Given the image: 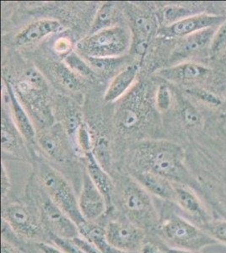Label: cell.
<instances>
[{"label":"cell","mask_w":226,"mask_h":253,"mask_svg":"<svg viewBox=\"0 0 226 253\" xmlns=\"http://www.w3.org/2000/svg\"><path fill=\"white\" fill-rule=\"evenodd\" d=\"M182 118L189 126H196L199 124L201 118L198 111L190 104L185 105L182 110Z\"/></svg>","instance_id":"cell-33"},{"label":"cell","mask_w":226,"mask_h":253,"mask_svg":"<svg viewBox=\"0 0 226 253\" xmlns=\"http://www.w3.org/2000/svg\"><path fill=\"white\" fill-rule=\"evenodd\" d=\"M140 98L138 94H133L118 111L117 120L123 129L127 131L135 129L140 124L143 116Z\"/></svg>","instance_id":"cell-18"},{"label":"cell","mask_w":226,"mask_h":253,"mask_svg":"<svg viewBox=\"0 0 226 253\" xmlns=\"http://www.w3.org/2000/svg\"><path fill=\"white\" fill-rule=\"evenodd\" d=\"M165 253H198L192 251L184 250L180 248H165Z\"/></svg>","instance_id":"cell-39"},{"label":"cell","mask_w":226,"mask_h":253,"mask_svg":"<svg viewBox=\"0 0 226 253\" xmlns=\"http://www.w3.org/2000/svg\"><path fill=\"white\" fill-rule=\"evenodd\" d=\"M192 15V13H189V9L181 8V7H173L170 6L164 11V18L166 19L170 25L183 20L185 18L189 17Z\"/></svg>","instance_id":"cell-32"},{"label":"cell","mask_w":226,"mask_h":253,"mask_svg":"<svg viewBox=\"0 0 226 253\" xmlns=\"http://www.w3.org/2000/svg\"><path fill=\"white\" fill-rule=\"evenodd\" d=\"M78 204L86 221H97L106 215L108 209L106 199L94 186L86 171L84 172Z\"/></svg>","instance_id":"cell-9"},{"label":"cell","mask_w":226,"mask_h":253,"mask_svg":"<svg viewBox=\"0 0 226 253\" xmlns=\"http://www.w3.org/2000/svg\"><path fill=\"white\" fill-rule=\"evenodd\" d=\"M205 231L209 233L213 238L216 240L218 242H221L226 245V221L220 220V221L211 222L206 224Z\"/></svg>","instance_id":"cell-29"},{"label":"cell","mask_w":226,"mask_h":253,"mask_svg":"<svg viewBox=\"0 0 226 253\" xmlns=\"http://www.w3.org/2000/svg\"><path fill=\"white\" fill-rule=\"evenodd\" d=\"M131 176L156 199L175 203L176 186L172 181L149 171H132Z\"/></svg>","instance_id":"cell-13"},{"label":"cell","mask_w":226,"mask_h":253,"mask_svg":"<svg viewBox=\"0 0 226 253\" xmlns=\"http://www.w3.org/2000/svg\"><path fill=\"white\" fill-rule=\"evenodd\" d=\"M36 140L43 152L52 161L57 163H65L69 161V151L59 130L57 128L43 130L37 133Z\"/></svg>","instance_id":"cell-15"},{"label":"cell","mask_w":226,"mask_h":253,"mask_svg":"<svg viewBox=\"0 0 226 253\" xmlns=\"http://www.w3.org/2000/svg\"><path fill=\"white\" fill-rule=\"evenodd\" d=\"M11 188V183L9 179L8 170L6 169L5 165L2 163V173H1V196L2 202L7 200L9 191Z\"/></svg>","instance_id":"cell-35"},{"label":"cell","mask_w":226,"mask_h":253,"mask_svg":"<svg viewBox=\"0 0 226 253\" xmlns=\"http://www.w3.org/2000/svg\"><path fill=\"white\" fill-rule=\"evenodd\" d=\"M34 168L33 177L45 193L77 224L78 227L85 223L75 190L63 174L46 161H37Z\"/></svg>","instance_id":"cell-3"},{"label":"cell","mask_w":226,"mask_h":253,"mask_svg":"<svg viewBox=\"0 0 226 253\" xmlns=\"http://www.w3.org/2000/svg\"><path fill=\"white\" fill-rule=\"evenodd\" d=\"M85 157L86 161V171L89 175L90 178L94 186L97 187L100 193L106 199V205L109 212L114 210L113 206V198L115 193V183L112 177L109 175L107 170L98 162L94 157L93 152L86 154Z\"/></svg>","instance_id":"cell-12"},{"label":"cell","mask_w":226,"mask_h":253,"mask_svg":"<svg viewBox=\"0 0 226 253\" xmlns=\"http://www.w3.org/2000/svg\"><path fill=\"white\" fill-rule=\"evenodd\" d=\"M113 206L127 219L142 228L148 235L155 234L160 224V213L150 194L135 178L121 179L115 184Z\"/></svg>","instance_id":"cell-2"},{"label":"cell","mask_w":226,"mask_h":253,"mask_svg":"<svg viewBox=\"0 0 226 253\" xmlns=\"http://www.w3.org/2000/svg\"><path fill=\"white\" fill-rule=\"evenodd\" d=\"M2 220L26 243L49 242V236L32 202H2Z\"/></svg>","instance_id":"cell-6"},{"label":"cell","mask_w":226,"mask_h":253,"mask_svg":"<svg viewBox=\"0 0 226 253\" xmlns=\"http://www.w3.org/2000/svg\"><path fill=\"white\" fill-rule=\"evenodd\" d=\"M132 171L155 173L172 183L184 185L189 180L182 148L168 140H151L137 147Z\"/></svg>","instance_id":"cell-1"},{"label":"cell","mask_w":226,"mask_h":253,"mask_svg":"<svg viewBox=\"0 0 226 253\" xmlns=\"http://www.w3.org/2000/svg\"><path fill=\"white\" fill-rule=\"evenodd\" d=\"M64 63L72 72L80 77L85 78H91L94 75V70L90 65L88 62H86L82 56L73 51L69 54L64 57Z\"/></svg>","instance_id":"cell-23"},{"label":"cell","mask_w":226,"mask_h":253,"mask_svg":"<svg viewBox=\"0 0 226 253\" xmlns=\"http://www.w3.org/2000/svg\"><path fill=\"white\" fill-rule=\"evenodd\" d=\"M224 58H225V63H226V55H225V57H224Z\"/></svg>","instance_id":"cell-40"},{"label":"cell","mask_w":226,"mask_h":253,"mask_svg":"<svg viewBox=\"0 0 226 253\" xmlns=\"http://www.w3.org/2000/svg\"><path fill=\"white\" fill-rule=\"evenodd\" d=\"M9 118V117L7 115L5 110L3 109L2 126H1L2 150L4 152L15 154V152H18V150L20 148L19 140H18V133L20 132L18 131L14 123H12L11 120Z\"/></svg>","instance_id":"cell-21"},{"label":"cell","mask_w":226,"mask_h":253,"mask_svg":"<svg viewBox=\"0 0 226 253\" xmlns=\"http://www.w3.org/2000/svg\"><path fill=\"white\" fill-rule=\"evenodd\" d=\"M172 92L166 84H160L155 95V105L160 112H166L172 105Z\"/></svg>","instance_id":"cell-27"},{"label":"cell","mask_w":226,"mask_h":253,"mask_svg":"<svg viewBox=\"0 0 226 253\" xmlns=\"http://www.w3.org/2000/svg\"><path fill=\"white\" fill-rule=\"evenodd\" d=\"M210 50L214 55L222 54L226 51V20L215 31L210 42Z\"/></svg>","instance_id":"cell-26"},{"label":"cell","mask_w":226,"mask_h":253,"mask_svg":"<svg viewBox=\"0 0 226 253\" xmlns=\"http://www.w3.org/2000/svg\"><path fill=\"white\" fill-rule=\"evenodd\" d=\"M1 253H27L26 249L20 248L2 239L1 242Z\"/></svg>","instance_id":"cell-38"},{"label":"cell","mask_w":226,"mask_h":253,"mask_svg":"<svg viewBox=\"0 0 226 253\" xmlns=\"http://www.w3.org/2000/svg\"><path fill=\"white\" fill-rule=\"evenodd\" d=\"M215 33V28H209L186 37L178 46L177 50L178 54L187 55L200 50L207 44L211 42Z\"/></svg>","instance_id":"cell-20"},{"label":"cell","mask_w":226,"mask_h":253,"mask_svg":"<svg viewBox=\"0 0 226 253\" xmlns=\"http://www.w3.org/2000/svg\"><path fill=\"white\" fill-rule=\"evenodd\" d=\"M138 253H165V248H161L160 244L148 235Z\"/></svg>","instance_id":"cell-36"},{"label":"cell","mask_w":226,"mask_h":253,"mask_svg":"<svg viewBox=\"0 0 226 253\" xmlns=\"http://www.w3.org/2000/svg\"><path fill=\"white\" fill-rule=\"evenodd\" d=\"M75 139L77 143L78 147L83 153L84 156L88 153L93 152L91 133L90 132L89 127L83 123L79 127Z\"/></svg>","instance_id":"cell-25"},{"label":"cell","mask_w":226,"mask_h":253,"mask_svg":"<svg viewBox=\"0 0 226 253\" xmlns=\"http://www.w3.org/2000/svg\"><path fill=\"white\" fill-rule=\"evenodd\" d=\"M138 73V65L131 64L125 67L112 79L108 88L106 89L104 99L107 102H114L129 92L135 83Z\"/></svg>","instance_id":"cell-17"},{"label":"cell","mask_w":226,"mask_h":253,"mask_svg":"<svg viewBox=\"0 0 226 253\" xmlns=\"http://www.w3.org/2000/svg\"><path fill=\"white\" fill-rule=\"evenodd\" d=\"M117 15L118 11L114 3L111 2L104 3L95 15L90 34H94L95 32L116 26L114 22L117 19Z\"/></svg>","instance_id":"cell-22"},{"label":"cell","mask_w":226,"mask_h":253,"mask_svg":"<svg viewBox=\"0 0 226 253\" xmlns=\"http://www.w3.org/2000/svg\"><path fill=\"white\" fill-rule=\"evenodd\" d=\"M54 73L56 77L64 86L70 89H79L80 83L78 75L72 72L65 63H57L55 65Z\"/></svg>","instance_id":"cell-24"},{"label":"cell","mask_w":226,"mask_h":253,"mask_svg":"<svg viewBox=\"0 0 226 253\" xmlns=\"http://www.w3.org/2000/svg\"><path fill=\"white\" fill-rule=\"evenodd\" d=\"M49 242L65 253H85L81 248L72 239L62 238L52 236L49 237Z\"/></svg>","instance_id":"cell-30"},{"label":"cell","mask_w":226,"mask_h":253,"mask_svg":"<svg viewBox=\"0 0 226 253\" xmlns=\"http://www.w3.org/2000/svg\"><path fill=\"white\" fill-rule=\"evenodd\" d=\"M73 43L69 38H58L54 42L55 52L58 54L63 55L64 57L73 52Z\"/></svg>","instance_id":"cell-34"},{"label":"cell","mask_w":226,"mask_h":253,"mask_svg":"<svg viewBox=\"0 0 226 253\" xmlns=\"http://www.w3.org/2000/svg\"><path fill=\"white\" fill-rule=\"evenodd\" d=\"M155 234L169 248H180L195 253L218 242L206 231L174 213L162 220L160 219Z\"/></svg>","instance_id":"cell-5"},{"label":"cell","mask_w":226,"mask_h":253,"mask_svg":"<svg viewBox=\"0 0 226 253\" xmlns=\"http://www.w3.org/2000/svg\"><path fill=\"white\" fill-rule=\"evenodd\" d=\"M34 245L38 253H65L50 242H40Z\"/></svg>","instance_id":"cell-37"},{"label":"cell","mask_w":226,"mask_h":253,"mask_svg":"<svg viewBox=\"0 0 226 253\" xmlns=\"http://www.w3.org/2000/svg\"><path fill=\"white\" fill-rule=\"evenodd\" d=\"M106 237L109 244L129 253H138L148 234L114 210L105 215Z\"/></svg>","instance_id":"cell-8"},{"label":"cell","mask_w":226,"mask_h":253,"mask_svg":"<svg viewBox=\"0 0 226 253\" xmlns=\"http://www.w3.org/2000/svg\"><path fill=\"white\" fill-rule=\"evenodd\" d=\"M186 91L190 93L191 95L198 97L199 100L203 101V102L211 105V106L217 107V106H221V103H222L221 98L215 95V93L211 92L208 89L195 87V88L187 89Z\"/></svg>","instance_id":"cell-31"},{"label":"cell","mask_w":226,"mask_h":253,"mask_svg":"<svg viewBox=\"0 0 226 253\" xmlns=\"http://www.w3.org/2000/svg\"><path fill=\"white\" fill-rule=\"evenodd\" d=\"M3 107H9L12 120L18 131L25 139L34 142L37 132L23 106L18 99L17 93L9 83L3 81Z\"/></svg>","instance_id":"cell-10"},{"label":"cell","mask_w":226,"mask_h":253,"mask_svg":"<svg viewBox=\"0 0 226 253\" xmlns=\"http://www.w3.org/2000/svg\"><path fill=\"white\" fill-rule=\"evenodd\" d=\"M132 44L131 32L126 27L115 26L90 34L76 45L78 53L86 58H121Z\"/></svg>","instance_id":"cell-7"},{"label":"cell","mask_w":226,"mask_h":253,"mask_svg":"<svg viewBox=\"0 0 226 253\" xmlns=\"http://www.w3.org/2000/svg\"><path fill=\"white\" fill-rule=\"evenodd\" d=\"M226 20L223 15L196 14L166 26L165 33L172 37L186 38L196 32L220 26Z\"/></svg>","instance_id":"cell-11"},{"label":"cell","mask_w":226,"mask_h":253,"mask_svg":"<svg viewBox=\"0 0 226 253\" xmlns=\"http://www.w3.org/2000/svg\"><path fill=\"white\" fill-rule=\"evenodd\" d=\"M121 58H86V59L94 71L109 73L110 71H112L118 64H120Z\"/></svg>","instance_id":"cell-28"},{"label":"cell","mask_w":226,"mask_h":253,"mask_svg":"<svg viewBox=\"0 0 226 253\" xmlns=\"http://www.w3.org/2000/svg\"><path fill=\"white\" fill-rule=\"evenodd\" d=\"M210 69L196 63H183L161 69L158 75L167 81L174 82H191L205 78Z\"/></svg>","instance_id":"cell-16"},{"label":"cell","mask_w":226,"mask_h":253,"mask_svg":"<svg viewBox=\"0 0 226 253\" xmlns=\"http://www.w3.org/2000/svg\"><path fill=\"white\" fill-rule=\"evenodd\" d=\"M175 203L183 210L184 212L191 215L202 218L204 217V210L198 197L187 187L176 186V199Z\"/></svg>","instance_id":"cell-19"},{"label":"cell","mask_w":226,"mask_h":253,"mask_svg":"<svg viewBox=\"0 0 226 253\" xmlns=\"http://www.w3.org/2000/svg\"><path fill=\"white\" fill-rule=\"evenodd\" d=\"M26 199L38 210L49 237L74 239L80 236L77 224L45 193L33 176L26 188Z\"/></svg>","instance_id":"cell-4"},{"label":"cell","mask_w":226,"mask_h":253,"mask_svg":"<svg viewBox=\"0 0 226 253\" xmlns=\"http://www.w3.org/2000/svg\"><path fill=\"white\" fill-rule=\"evenodd\" d=\"M62 25L53 19H43L30 24L21 30L14 38V43L17 46H28L40 42L51 35L61 32Z\"/></svg>","instance_id":"cell-14"}]
</instances>
